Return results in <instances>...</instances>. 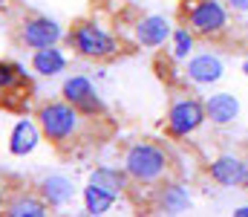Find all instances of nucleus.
<instances>
[{
  "label": "nucleus",
  "instance_id": "obj_26",
  "mask_svg": "<svg viewBox=\"0 0 248 217\" xmlns=\"http://www.w3.org/2000/svg\"><path fill=\"white\" fill-rule=\"evenodd\" d=\"M246 32H248V23H246Z\"/></svg>",
  "mask_w": 248,
  "mask_h": 217
},
{
  "label": "nucleus",
  "instance_id": "obj_24",
  "mask_svg": "<svg viewBox=\"0 0 248 217\" xmlns=\"http://www.w3.org/2000/svg\"><path fill=\"white\" fill-rule=\"evenodd\" d=\"M9 3H12V0H0V12H3V9H9Z\"/></svg>",
  "mask_w": 248,
  "mask_h": 217
},
{
  "label": "nucleus",
  "instance_id": "obj_4",
  "mask_svg": "<svg viewBox=\"0 0 248 217\" xmlns=\"http://www.w3.org/2000/svg\"><path fill=\"white\" fill-rule=\"evenodd\" d=\"M185 26L199 41H219L231 29V9L225 0H190L185 6Z\"/></svg>",
  "mask_w": 248,
  "mask_h": 217
},
{
  "label": "nucleus",
  "instance_id": "obj_21",
  "mask_svg": "<svg viewBox=\"0 0 248 217\" xmlns=\"http://www.w3.org/2000/svg\"><path fill=\"white\" fill-rule=\"evenodd\" d=\"M225 6H228L231 12H240V15L248 12V0H225Z\"/></svg>",
  "mask_w": 248,
  "mask_h": 217
},
{
  "label": "nucleus",
  "instance_id": "obj_12",
  "mask_svg": "<svg viewBox=\"0 0 248 217\" xmlns=\"http://www.w3.org/2000/svg\"><path fill=\"white\" fill-rule=\"evenodd\" d=\"M0 215L6 217H46L49 206L38 191H15L12 197H6V206Z\"/></svg>",
  "mask_w": 248,
  "mask_h": 217
},
{
  "label": "nucleus",
  "instance_id": "obj_2",
  "mask_svg": "<svg viewBox=\"0 0 248 217\" xmlns=\"http://www.w3.org/2000/svg\"><path fill=\"white\" fill-rule=\"evenodd\" d=\"M38 125H41V134L44 139L55 148H66V145L78 142L81 139V131H84V122L87 116L72 107L66 99H52V101H44L35 113Z\"/></svg>",
  "mask_w": 248,
  "mask_h": 217
},
{
  "label": "nucleus",
  "instance_id": "obj_19",
  "mask_svg": "<svg viewBox=\"0 0 248 217\" xmlns=\"http://www.w3.org/2000/svg\"><path fill=\"white\" fill-rule=\"evenodd\" d=\"M81 200H84V212H87V215L101 217V215H107V212L116 206V200H119V197H113V194H107V191L95 188L93 183H87V185H84V191H81Z\"/></svg>",
  "mask_w": 248,
  "mask_h": 217
},
{
  "label": "nucleus",
  "instance_id": "obj_18",
  "mask_svg": "<svg viewBox=\"0 0 248 217\" xmlns=\"http://www.w3.org/2000/svg\"><path fill=\"white\" fill-rule=\"evenodd\" d=\"M17 90H29V72L17 61H3L0 58V101L15 96Z\"/></svg>",
  "mask_w": 248,
  "mask_h": 217
},
{
  "label": "nucleus",
  "instance_id": "obj_14",
  "mask_svg": "<svg viewBox=\"0 0 248 217\" xmlns=\"http://www.w3.org/2000/svg\"><path fill=\"white\" fill-rule=\"evenodd\" d=\"M66 64H69V58H66V52H63L58 44H55V47H44V50H32V58H29L32 72L41 75V78H55V75H61V72L66 70Z\"/></svg>",
  "mask_w": 248,
  "mask_h": 217
},
{
  "label": "nucleus",
  "instance_id": "obj_10",
  "mask_svg": "<svg viewBox=\"0 0 248 217\" xmlns=\"http://www.w3.org/2000/svg\"><path fill=\"white\" fill-rule=\"evenodd\" d=\"M153 209L162 215H185L190 209V191L182 183L165 180L162 185L153 188Z\"/></svg>",
  "mask_w": 248,
  "mask_h": 217
},
{
  "label": "nucleus",
  "instance_id": "obj_15",
  "mask_svg": "<svg viewBox=\"0 0 248 217\" xmlns=\"http://www.w3.org/2000/svg\"><path fill=\"white\" fill-rule=\"evenodd\" d=\"M185 78L193 84H214L222 78V61L211 52H202V55H193L185 67Z\"/></svg>",
  "mask_w": 248,
  "mask_h": 217
},
{
  "label": "nucleus",
  "instance_id": "obj_25",
  "mask_svg": "<svg viewBox=\"0 0 248 217\" xmlns=\"http://www.w3.org/2000/svg\"><path fill=\"white\" fill-rule=\"evenodd\" d=\"M243 70H246V75H248V61H246V64H243Z\"/></svg>",
  "mask_w": 248,
  "mask_h": 217
},
{
  "label": "nucleus",
  "instance_id": "obj_1",
  "mask_svg": "<svg viewBox=\"0 0 248 217\" xmlns=\"http://www.w3.org/2000/svg\"><path fill=\"white\" fill-rule=\"evenodd\" d=\"M124 174L130 177V183L144 185V188H156L165 180H170L173 165H170V153L156 142H133L124 150L122 159Z\"/></svg>",
  "mask_w": 248,
  "mask_h": 217
},
{
  "label": "nucleus",
  "instance_id": "obj_8",
  "mask_svg": "<svg viewBox=\"0 0 248 217\" xmlns=\"http://www.w3.org/2000/svg\"><path fill=\"white\" fill-rule=\"evenodd\" d=\"M133 35H136V44L144 47V50H156V47H165L173 35V23L165 17V15H144L136 20L133 26Z\"/></svg>",
  "mask_w": 248,
  "mask_h": 217
},
{
  "label": "nucleus",
  "instance_id": "obj_3",
  "mask_svg": "<svg viewBox=\"0 0 248 217\" xmlns=\"http://www.w3.org/2000/svg\"><path fill=\"white\" fill-rule=\"evenodd\" d=\"M66 41H69L72 52L84 61H98L101 64V61H113L122 52V41L93 17L75 20L72 29L66 32Z\"/></svg>",
  "mask_w": 248,
  "mask_h": 217
},
{
  "label": "nucleus",
  "instance_id": "obj_11",
  "mask_svg": "<svg viewBox=\"0 0 248 217\" xmlns=\"http://www.w3.org/2000/svg\"><path fill=\"white\" fill-rule=\"evenodd\" d=\"M44 142V134H41V125L38 119H17L12 134H9V153L12 156H29L38 150V145Z\"/></svg>",
  "mask_w": 248,
  "mask_h": 217
},
{
  "label": "nucleus",
  "instance_id": "obj_17",
  "mask_svg": "<svg viewBox=\"0 0 248 217\" xmlns=\"http://www.w3.org/2000/svg\"><path fill=\"white\" fill-rule=\"evenodd\" d=\"M87 183H93L95 188H101V191H107V194H113V197H124V191H127V185H130V177L124 174V168L101 165V168H95V171L90 174Z\"/></svg>",
  "mask_w": 248,
  "mask_h": 217
},
{
  "label": "nucleus",
  "instance_id": "obj_16",
  "mask_svg": "<svg viewBox=\"0 0 248 217\" xmlns=\"http://www.w3.org/2000/svg\"><path fill=\"white\" fill-rule=\"evenodd\" d=\"M205 113H208V122L222 128V125H231L240 116V101L231 93H214V96L205 99Z\"/></svg>",
  "mask_w": 248,
  "mask_h": 217
},
{
  "label": "nucleus",
  "instance_id": "obj_5",
  "mask_svg": "<svg viewBox=\"0 0 248 217\" xmlns=\"http://www.w3.org/2000/svg\"><path fill=\"white\" fill-rule=\"evenodd\" d=\"M205 122H208L205 101H199V99L190 96V93H176V96H170L168 116H165V134H168L170 139H187V136H193Z\"/></svg>",
  "mask_w": 248,
  "mask_h": 217
},
{
  "label": "nucleus",
  "instance_id": "obj_7",
  "mask_svg": "<svg viewBox=\"0 0 248 217\" xmlns=\"http://www.w3.org/2000/svg\"><path fill=\"white\" fill-rule=\"evenodd\" d=\"M61 99H66L72 107H78L87 119H95V116H104L107 113V107H104L95 84L87 75H69V78H63Z\"/></svg>",
  "mask_w": 248,
  "mask_h": 217
},
{
  "label": "nucleus",
  "instance_id": "obj_13",
  "mask_svg": "<svg viewBox=\"0 0 248 217\" xmlns=\"http://www.w3.org/2000/svg\"><path fill=\"white\" fill-rule=\"evenodd\" d=\"M38 194L46 200L49 209H63V206H69L75 200V185L63 174H49V177H44L38 183Z\"/></svg>",
  "mask_w": 248,
  "mask_h": 217
},
{
  "label": "nucleus",
  "instance_id": "obj_23",
  "mask_svg": "<svg viewBox=\"0 0 248 217\" xmlns=\"http://www.w3.org/2000/svg\"><path fill=\"white\" fill-rule=\"evenodd\" d=\"M234 217H248V206H240V209L234 212Z\"/></svg>",
  "mask_w": 248,
  "mask_h": 217
},
{
  "label": "nucleus",
  "instance_id": "obj_6",
  "mask_svg": "<svg viewBox=\"0 0 248 217\" xmlns=\"http://www.w3.org/2000/svg\"><path fill=\"white\" fill-rule=\"evenodd\" d=\"M66 38L63 26L55 17L46 15H26L17 23V44L23 50H44V47H55Z\"/></svg>",
  "mask_w": 248,
  "mask_h": 217
},
{
  "label": "nucleus",
  "instance_id": "obj_9",
  "mask_svg": "<svg viewBox=\"0 0 248 217\" xmlns=\"http://www.w3.org/2000/svg\"><path fill=\"white\" fill-rule=\"evenodd\" d=\"M208 174L214 183H219L225 188L248 185V159L237 156V153H222L208 165Z\"/></svg>",
  "mask_w": 248,
  "mask_h": 217
},
{
  "label": "nucleus",
  "instance_id": "obj_20",
  "mask_svg": "<svg viewBox=\"0 0 248 217\" xmlns=\"http://www.w3.org/2000/svg\"><path fill=\"white\" fill-rule=\"evenodd\" d=\"M193 44H196V35L187 29L185 23L182 26H173V35H170V58L173 61H187V55L193 52Z\"/></svg>",
  "mask_w": 248,
  "mask_h": 217
},
{
  "label": "nucleus",
  "instance_id": "obj_22",
  "mask_svg": "<svg viewBox=\"0 0 248 217\" xmlns=\"http://www.w3.org/2000/svg\"><path fill=\"white\" fill-rule=\"evenodd\" d=\"M3 206H6V183H0V212H3Z\"/></svg>",
  "mask_w": 248,
  "mask_h": 217
},
{
  "label": "nucleus",
  "instance_id": "obj_27",
  "mask_svg": "<svg viewBox=\"0 0 248 217\" xmlns=\"http://www.w3.org/2000/svg\"><path fill=\"white\" fill-rule=\"evenodd\" d=\"M246 188H248V185H246Z\"/></svg>",
  "mask_w": 248,
  "mask_h": 217
}]
</instances>
